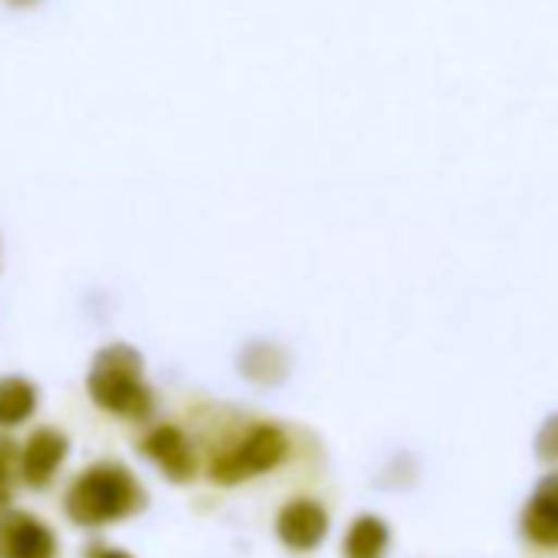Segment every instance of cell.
I'll return each instance as SVG.
<instances>
[{"label": "cell", "instance_id": "cell-1", "mask_svg": "<svg viewBox=\"0 0 558 558\" xmlns=\"http://www.w3.org/2000/svg\"><path fill=\"white\" fill-rule=\"evenodd\" d=\"M148 506V496L135 473L122 463H96L76 476L66 493V512L76 525L96 529L129 519Z\"/></svg>", "mask_w": 558, "mask_h": 558}, {"label": "cell", "instance_id": "cell-2", "mask_svg": "<svg viewBox=\"0 0 558 558\" xmlns=\"http://www.w3.org/2000/svg\"><path fill=\"white\" fill-rule=\"evenodd\" d=\"M86 388H89V398L116 417L145 421L155 408V395L145 385V362L132 345H122V342L102 349L93 359Z\"/></svg>", "mask_w": 558, "mask_h": 558}, {"label": "cell", "instance_id": "cell-3", "mask_svg": "<svg viewBox=\"0 0 558 558\" xmlns=\"http://www.w3.org/2000/svg\"><path fill=\"white\" fill-rule=\"evenodd\" d=\"M287 453H290V437L276 424H259L240 444H233L230 450L210 460V480L220 486L246 483L253 476L276 470L287 460Z\"/></svg>", "mask_w": 558, "mask_h": 558}, {"label": "cell", "instance_id": "cell-4", "mask_svg": "<svg viewBox=\"0 0 558 558\" xmlns=\"http://www.w3.org/2000/svg\"><path fill=\"white\" fill-rule=\"evenodd\" d=\"M0 558H57L50 525L21 509H0Z\"/></svg>", "mask_w": 558, "mask_h": 558}, {"label": "cell", "instance_id": "cell-5", "mask_svg": "<svg viewBox=\"0 0 558 558\" xmlns=\"http://www.w3.org/2000/svg\"><path fill=\"white\" fill-rule=\"evenodd\" d=\"M276 535L287 548L293 551H313L326 542L329 535V512L323 502L310 499V496H300V499H290L283 509L276 515Z\"/></svg>", "mask_w": 558, "mask_h": 558}, {"label": "cell", "instance_id": "cell-6", "mask_svg": "<svg viewBox=\"0 0 558 558\" xmlns=\"http://www.w3.org/2000/svg\"><path fill=\"white\" fill-rule=\"evenodd\" d=\"M142 453L171 480V483H191L197 476V457L191 440L184 437V430H178L174 424H161L155 427L145 440H142Z\"/></svg>", "mask_w": 558, "mask_h": 558}, {"label": "cell", "instance_id": "cell-7", "mask_svg": "<svg viewBox=\"0 0 558 558\" xmlns=\"http://www.w3.org/2000/svg\"><path fill=\"white\" fill-rule=\"evenodd\" d=\"M70 453V437L53 430V427H40L27 447L21 450V480L31 486V489H44L53 483L60 463L66 460Z\"/></svg>", "mask_w": 558, "mask_h": 558}, {"label": "cell", "instance_id": "cell-8", "mask_svg": "<svg viewBox=\"0 0 558 558\" xmlns=\"http://www.w3.org/2000/svg\"><path fill=\"white\" fill-rule=\"evenodd\" d=\"M522 535L538 548H558V470L535 483L522 509Z\"/></svg>", "mask_w": 558, "mask_h": 558}, {"label": "cell", "instance_id": "cell-9", "mask_svg": "<svg viewBox=\"0 0 558 558\" xmlns=\"http://www.w3.org/2000/svg\"><path fill=\"white\" fill-rule=\"evenodd\" d=\"M388 545H391L388 522L365 512L349 525V532L342 538V558H385Z\"/></svg>", "mask_w": 558, "mask_h": 558}, {"label": "cell", "instance_id": "cell-10", "mask_svg": "<svg viewBox=\"0 0 558 558\" xmlns=\"http://www.w3.org/2000/svg\"><path fill=\"white\" fill-rule=\"evenodd\" d=\"M37 408V388L27 378H0V427L24 424Z\"/></svg>", "mask_w": 558, "mask_h": 558}, {"label": "cell", "instance_id": "cell-11", "mask_svg": "<svg viewBox=\"0 0 558 558\" xmlns=\"http://www.w3.org/2000/svg\"><path fill=\"white\" fill-rule=\"evenodd\" d=\"M240 368H243L246 378L272 385V381H279L287 375V355L279 352L276 345H269V342H253V345H246V352L240 359Z\"/></svg>", "mask_w": 558, "mask_h": 558}, {"label": "cell", "instance_id": "cell-12", "mask_svg": "<svg viewBox=\"0 0 558 558\" xmlns=\"http://www.w3.org/2000/svg\"><path fill=\"white\" fill-rule=\"evenodd\" d=\"M21 476V447L14 437L0 434V509H8Z\"/></svg>", "mask_w": 558, "mask_h": 558}, {"label": "cell", "instance_id": "cell-13", "mask_svg": "<svg viewBox=\"0 0 558 558\" xmlns=\"http://www.w3.org/2000/svg\"><path fill=\"white\" fill-rule=\"evenodd\" d=\"M535 457L548 466H558V414L545 417L535 437Z\"/></svg>", "mask_w": 558, "mask_h": 558}, {"label": "cell", "instance_id": "cell-14", "mask_svg": "<svg viewBox=\"0 0 558 558\" xmlns=\"http://www.w3.org/2000/svg\"><path fill=\"white\" fill-rule=\"evenodd\" d=\"M86 558H132L129 551H122V548H109V545H93L89 551H86Z\"/></svg>", "mask_w": 558, "mask_h": 558}, {"label": "cell", "instance_id": "cell-15", "mask_svg": "<svg viewBox=\"0 0 558 558\" xmlns=\"http://www.w3.org/2000/svg\"><path fill=\"white\" fill-rule=\"evenodd\" d=\"M11 4H21V8H27V4H37V0H11Z\"/></svg>", "mask_w": 558, "mask_h": 558}]
</instances>
